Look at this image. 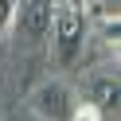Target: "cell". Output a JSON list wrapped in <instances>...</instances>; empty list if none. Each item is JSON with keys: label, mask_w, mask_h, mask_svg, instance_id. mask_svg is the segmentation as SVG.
Masks as SVG:
<instances>
[{"label": "cell", "mask_w": 121, "mask_h": 121, "mask_svg": "<svg viewBox=\"0 0 121 121\" xmlns=\"http://www.w3.org/2000/svg\"><path fill=\"white\" fill-rule=\"evenodd\" d=\"M51 51H55L59 66H74L82 59V47L90 39V20L86 12H66V8H51Z\"/></svg>", "instance_id": "cell-1"}, {"label": "cell", "mask_w": 121, "mask_h": 121, "mask_svg": "<svg viewBox=\"0 0 121 121\" xmlns=\"http://www.w3.org/2000/svg\"><path fill=\"white\" fill-rule=\"evenodd\" d=\"M12 31L20 35L24 47H39V43H47V31H51V0H16Z\"/></svg>", "instance_id": "cell-2"}, {"label": "cell", "mask_w": 121, "mask_h": 121, "mask_svg": "<svg viewBox=\"0 0 121 121\" xmlns=\"http://www.w3.org/2000/svg\"><path fill=\"white\" fill-rule=\"evenodd\" d=\"M74 90L66 86V82H59V78H47V82H39L35 86V94H31V109H35V117L39 121H66L70 117V109H74Z\"/></svg>", "instance_id": "cell-3"}, {"label": "cell", "mask_w": 121, "mask_h": 121, "mask_svg": "<svg viewBox=\"0 0 121 121\" xmlns=\"http://www.w3.org/2000/svg\"><path fill=\"white\" fill-rule=\"evenodd\" d=\"M117 98H121L117 74H98L90 82V105H98L102 113H117Z\"/></svg>", "instance_id": "cell-4"}, {"label": "cell", "mask_w": 121, "mask_h": 121, "mask_svg": "<svg viewBox=\"0 0 121 121\" xmlns=\"http://www.w3.org/2000/svg\"><path fill=\"white\" fill-rule=\"evenodd\" d=\"M66 121H105V113L98 105H90V102H74V109H70Z\"/></svg>", "instance_id": "cell-5"}, {"label": "cell", "mask_w": 121, "mask_h": 121, "mask_svg": "<svg viewBox=\"0 0 121 121\" xmlns=\"http://www.w3.org/2000/svg\"><path fill=\"white\" fill-rule=\"evenodd\" d=\"M12 12H16V0H0V35L12 31Z\"/></svg>", "instance_id": "cell-6"}, {"label": "cell", "mask_w": 121, "mask_h": 121, "mask_svg": "<svg viewBox=\"0 0 121 121\" xmlns=\"http://www.w3.org/2000/svg\"><path fill=\"white\" fill-rule=\"evenodd\" d=\"M90 0H51V8H66V12H86Z\"/></svg>", "instance_id": "cell-7"}]
</instances>
